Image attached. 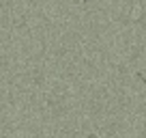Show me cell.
<instances>
[{
	"label": "cell",
	"mask_w": 146,
	"mask_h": 138,
	"mask_svg": "<svg viewBox=\"0 0 146 138\" xmlns=\"http://www.w3.org/2000/svg\"><path fill=\"white\" fill-rule=\"evenodd\" d=\"M84 2H90V0H84Z\"/></svg>",
	"instance_id": "obj_2"
},
{
	"label": "cell",
	"mask_w": 146,
	"mask_h": 138,
	"mask_svg": "<svg viewBox=\"0 0 146 138\" xmlns=\"http://www.w3.org/2000/svg\"><path fill=\"white\" fill-rule=\"evenodd\" d=\"M86 138H99V136H95V134H88V136Z\"/></svg>",
	"instance_id": "obj_1"
}]
</instances>
